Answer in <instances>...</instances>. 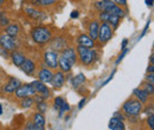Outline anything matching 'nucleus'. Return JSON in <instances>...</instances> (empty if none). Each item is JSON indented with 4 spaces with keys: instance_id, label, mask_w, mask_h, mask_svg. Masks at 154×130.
Instances as JSON below:
<instances>
[{
    "instance_id": "1",
    "label": "nucleus",
    "mask_w": 154,
    "mask_h": 130,
    "mask_svg": "<svg viewBox=\"0 0 154 130\" xmlns=\"http://www.w3.org/2000/svg\"><path fill=\"white\" fill-rule=\"evenodd\" d=\"M30 36H31V39L38 45L49 44L50 40L54 37L51 29L45 26V25H38V26L32 27V30L30 32Z\"/></svg>"
},
{
    "instance_id": "2",
    "label": "nucleus",
    "mask_w": 154,
    "mask_h": 130,
    "mask_svg": "<svg viewBox=\"0 0 154 130\" xmlns=\"http://www.w3.org/2000/svg\"><path fill=\"white\" fill-rule=\"evenodd\" d=\"M23 12L25 13V16L27 18H30L33 21H37V23H43L49 18V14L45 11H43L42 8H39L37 6L31 5L30 2L26 4L25 6H23Z\"/></svg>"
},
{
    "instance_id": "3",
    "label": "nucleus",
    "mask_w": 154,
    "mask_h": 130,
    "mask_svg": "<svg viewBox=\"0 0 154 130\" xmlns=\"http://www.w3.org/2000/svg\"><path fill=\"white\" fill-rule=\"evenodd\" d=\"M77 58L79 60V63L82 65L89 66L91 64H94V62L96 60L97 53L94 49H88V47H83L81 45H77L76 47Z\"/></svg>"
},
{
    "instance_id": "4",
    "label": "nucleus",
    "mask_w": 154,
    "mask_h": 130,
    "mask_svg": "<svg viewBox=\"0 0 154 130\" xmlns=\"http://www.w3.org/2000/svg\"><path fill=\"white\" fill-rule=\"evenodd\" d=\"M143 110V104L136 98L132 97L122 104V111L128 117H137Z\"/></svg>"
},
{
    "instance_id": "5",
    "label": "nucleus",
    "mask_w": 154,
    "mask_h": 130,
    "mask_svg": "<svg viewBox=\"0 0 154 130\" xmlns=\"http://www.w3.org/2000/svg\"><path fill=\"white\" fill-rule=\"evenodd\" d=\"M113 35H114L113 27L108 23H101L98 27V35H97L96 40L100 45H104L113 38Z\"/></svg>"
},
{
    "instance_id": "6",
    "label": "nucleus",
    "mask_w": 154,
    "mask_h": 130,
    "mask_svg": "<svg viewBox=\"0 0 154 130\" xmlns=\"http://www.w3.org/2000/svg\"><path fill=\"white\" fill-rule=\"evenodd\" d=\"M18 39L16 37H11L6 33H1L0 35V47L1 50L12 52L14 50H18Z\"/></svg>"
},
{
    "instance_id": "7",
    "label": "nucleus",
    "mask_w": 154,
    "mask_h": 130,
    "mask_svg": "<svg viewBox=\"0 0 154 130\" xmlns=\"http://www.w3.org/2000/svg\"><path fill=\"white\" fill-rule=\"evenodd\" d=\"M58 57L59 53L49 49L46 50L44 53H43V62H44V65L46 68H49L50 70H56L58 69Z\"/></svg>"
},
{
    "instance_id": "8",
    "label": "nucleus",
    "mask_w": 154,
    "mask_h": 130,
    "mask_svg": "<svg viewBox=\"0 0 154 130\" xmlns=\"http://www.w3.org/2000/svg\"><path fill=\"white\" fill-rule=\"evenodd\" d=\"M13 93L17 99H21V98H26V97H33L36 95V91L32 88L31 83H24V84L21 83Z\"/></svg>"
},
{
    "instance_id": "9",
    "label": "nucleus",
    "mask_w": 154,
    "mask_h": 130,
    "mask_svg": "<svg viewBox=\"0 0 154 130\" xmlns=\"http://www.w3.org/2000/svg\"><path fill=\"white\" fill-rule=\"evenodd\" d=\"M49 45H50L51 50H54V51L59 53L64 49H66L69 46V43H68V39L64 36H57V37H52V39L49 43Z\"/></svg>"
},
{
    "instance_id": "10",
    "label": "nucleus",
    "mask_w": 154,
    "mask_h": 130,
    "mask_svg": "<svg viewBox=\"0 0 154 130\" xmlns=\"http://www.w3.org/2000/svg\"><path fill=\"white\" fill-rule=\"evenodd\" d=\"M60 55L59 56L63 57L71 66L76 65L77 62H78V58H77V52H76V49L71 47V46H68L66 49H64L62 52H59Z\"/></svg>"
},
{
    "instance_id": "11",
    "label": "nucleus",
    "mask_w": 154,
    "mask_h": 130,
    "mask_svg": "<svg viewBox=\"0 0 154 130\" xmlns=\"http://www.w3.org/2000/svg\"><path fill=\"white\" fill-rule=\"evenodd\" d=\"M31 85H32V88L35 89L36 95L42 96L44 99H48V98L51 96L50 89L48 88V85H45V83H43V82H40V80L37 79V80L32 82V83H31Z\"/></svg>"
},
{
    "instance_id": "12",
    "label": "nucleus",
    "mask_w": 154,
    "mask_h": 130,
    "mask_svg": "<svg viewBox=\"0 0 154 130\" xmlns=\"http://www.w3.org/2000/svg\"><path fill=\"white\" fill-rule=\"evenodd\" d=\"M20 69H21V71L25 74H27L30 77H36V72H37L38 66H37V64L32 59L26 58L25 62L20 65Z\"/></svg>"
},
{
    "instance_id": "13",
    "label": "nucleus",
    "mask_w": 154,
    "mask_h": 130,
    "mask_svg": "<svg viewBox=\"0 0 154 130\" xmlns=\"http://www.w3.org/2000/svg\"><path fill=\"white\" fill-rule=\"evenodd\" d=\"M36 76H37V78H38V80L43 82V83H51L54 72H52V70H50L49 68H46V66L44 65V66L39 68V70H37Z\"/></svg>"
},
{
    "instance_id": "14",
    "label": "nucleus",
    "mask_w": 154,
    "mask_h": 130,
    "mask_svg": "<svg viewBox=\"0 0 154 130\" xmlns=\"http://www.w3.org/2000/svg\"><path fill=\"white\" fill-rule=\"evenodd\" d=\"M20 84H21V82H20L18 78H16V77H10V78L7 79V82L2 85V92L13 93L17 90V88L19 86Z\"/></svg>"
},
{
    "instance_id": "15",
    "label": "nucleus",
    "mask_w": 154,
    "mask_h": 130,
    "mask_svg": "<svg viewBox=\"0 0 154 130\" xmlns=\"http://www.w3.org/2000/svg\"><path fill=\"white\" fill-rule=\"evenodd\" d=\"M116 4H114L112 0H96L94 2V8L97 12H109Z\"/></svg>"
},
{
    "instance_id": "16",
    "label": "nucleus",
    "mask_w": 154,
    "mask_h": 130,
    "mask_svg": "<svg viewBox=\"0 0 154 130\" xmlns=\"http://www.w3.org/2000/svg\"><path fill=\"white\" fill-rule=\"evenodd\" d=\"M77 44L83 46V47H88V49H94L95 47V41L87 33H79L77 36Z\"/></svg>"
},
{
    "instance_id": "17",
    "label": "nucleus",
    "mask_w": 154,
    "mask_h": 130,
    "mask_svg": "<svg viewBox=\"0 0 154 130\" xmlns=\"http://www.w3.org/2000/svg\"><path fill=\"white\" fill-rule=\"evenodd\" d=\"M29 2L39 8H50V7L58 5L60 2V0H30Z\"/></svg>"
},
{
    "instance_id": "18",
    "label": "nucleus",
    "mask_w": 154,
    "mask_h": 130,
    "mask_svg": "<svg viewBox=\"0 0 154 130\" xmlns=\"http://www.w3.org/2000/svg\"><path fill=\"white\" fill-rule=\"evenodd\" d=\"M65 83V76H64V72H62L60 70L59 71H56L54 72V76H52V79H51V84L55 89H60Z\"/></svg>"
},
{
    "instance_id": "19",
    "label": "nucleus",
    "mask_w": 154,
    "mask_h": 130,
    "mask_svg": "<svg viewBox=\"0 0 154 130\" xmlns=\"http://www.w3.org/2000/svg\"><path fill=\"white\" fill-rule=\"evenodd\" d=\"M10 58H11V60H12V63H13L14 66L20 68V65L25 62L26 56H25L21 51H19V50H14V51H12V52L10 53Z\"/></svg>"
},
{
    "instance_id": "20",
    "label": "nucleus",
    "mask_w": 154,
    "mask_h": 130,
    "mask_svg": "<svg viewBox=\"0 0 154 130\" xmlns=\"http://www.w3.org/2000/svg\"><path fill=\"white\" fill-rule=\"evenodd\" d=\"M20 30H21V27H20L18 23H11L6 27H4V33H6L11 37H18L20 33Z\"/></svg>"
},
{
    "instance_id": "21",
    "label": "nucleus",
    "mask_w": 154,
    "mask_h": 130,
    "mask_svg": "<svg viewBox=\"0 0 154 130\" xmlns=\"http://www.w3.org/2000/svg\"><path fill=\"white\" fill-rule=\"evenodd\" d=\"M98 27H100V23L98 20H91L89 24H88V36L91 38L94 41H96L97 35H98Z\"/></svg>"
},
{
    "instance_id": "22",
    "label": "nucleus",
    "mask_w": 154,
    "mask_h": 130,
    "mask_svg": "<svg viewBox=\"0 0 154 130\" xmlns=\"http://www.w3.org/2000/svg\"><path fill=\"white\" fill-rule=\"evenodd\" d=\"M133 96H134V98H136L142 104H146L148 102V98H149V95L142 88H136V89H134L133 90Z\"/></svg>"
},
{
    "instance_id": "23",
    "label": "nucleus",
    "mask_w": 154,
    "mask_h": 130,
    "mask_svg": "<svg viewBox=\"0 0 154 130\" xmlns=\"http://www.w3.org/2000/svg\"><path fill=\"white\" fill-rule=\"evenodd\" d=\"M109 129L110 130H126V127H125V123H123V119L119 118L114 116L110 121H109Z\"/></svg>"
},
{
    "instance_id": "24",
    "label": "nucleus",
    "mask_w": 154,
    "mask_h": 130,
    "mask_svg": "<svg viewBox=\"0 0 154 130\" xmlns=\"http://www.w3.org/2000/svg\"><path fill=\"white\" fill-rule=\"evenodd\" d=\"M32 122H33L36 125H38V127L45 128V123H46L45 117H44V115H43V113H40L39 111L35 112V113L32 115Z\"/></svg>"
},
{
    "instance_id": "25",
    "label": "nucleus",
    "mask_w": 154,
    "mask_h": 130,
    "mask_svg": "<svg viewBox=\"0 0 154 130\" xmlns=\"http://www.w3.org/2000/svg\"><path fill=\"white\" fill-rule=\"evenodd\" d=\"M58 69L62 71V72H64V74H66V72H70L71 71V69H72V66L63 58V57H58Z\"/></svg>"
},
{
    "instance_id": "26",
    "label": "nucleus",
    "mask_w": 154,
    "mask_h": 130,
    "mask_svg": "<svg viewBox=\"0 0 154 130\" xmlns=\"http://www.w3.org/2000/svg\"><path fill=\"white\" fill-rule=\"evenodd\" d=\"M84 82H85V76L83 74H79L75 76L74 78H72V82H71V85H72V88L74 89H78V88H81V86H83V84H84Z\"/></svg>"
},
{
    "instance_id": "27",
    "label": "nucleus",
    "mask_w": 154,
    "mask_h": 130,
    "mask_svg": "<svg viewBox=\"0 0 154 130\" xmlns=\"http://www.w3.org/2000/svg\"><path fill=\"white\" fill-rule=\"evenodd\" d=\"M19 104L20 108H23V109H31L36 104V102H35L33 97H26V98H21L20 99Z\"/></svg>"
},
{
    "instance_id": "28",
    "label": "nucleus",
    "mask_w": 154,
    "mask_h": 130,
    "mask_svg": "<svg viewBox=\"0 0 154 130\" xmlns=\"http://www.w3.org/2000/svg\"><path fill=\"white\" fill-rule=\"evenodd\" d=\"M8 24H11V19L8 17L6 11H1L0 12V26L1 27H6Z\"/></svg>"
},
{
    "instance_id": "29",
    "label": "nucleus",
    "mask_w": 154,
    "mask_h": 130,
    "mask_svg": "<svg viewBox=\"0 0 154 130\" xmlns=\"http://www.w3.org/2000/svg\"><path fill=\"white\" fill-rule=\"evenodd\" d=\"M36 107H37V110L40 113H45L48 110V103H46V99H42L39 102H36Z\"/></svg>"
},
{
    "instance_id": "30",
    "label": "nucleus",
    "mask_w": 154,
    "mask_h": 130,
    "mask_svg": "<svg viewBox=\"0 0 154 130\" xmlns=\"http://www.w3.org/2000/svg\"><path fill=\"white\" fill-rule=\"evenodd\" d=\"M153 84H154V83H151V82H146V83H143V86H142V89H143L146 92L148 93L149 96H153V93H154Z\"/></svg>"
},
{
    "instance_id": "31",
    "label": "nucleus",
    "mask_w": 154,
    "mask_h": 130,
    "mask_svg": "<svg viewBox=\"0 0 154 130\" xmlns=\"http://www.w3.org/2000/svg\"><path fill=\"white\" fill-rule=\"evenodd\" d=\"M24 130H45V128L38 127V125H36L32 121H29V122L26 123V125H25Z\"/></svg>"
},
{
    "instance_id": "32",
    "label": "nucleus",
    "mask_w": 154,
    "mask_h": 130,
    "mask_svg": "<svg viewBox=\"0 0 154 130\" xmlns=\"http://www.w3.org/2000/svg\"><path fill=\"white\" fill-rule=\"evenodd\" d=\"M64 102H65V101H64L63 97H56V98L54 99V108H55L56 110H58V109L60 108V105H62Z\"/></svg>"
},
{
    "instance_id": "33",
    "label": "nucleus",
    "mask_w": 154,
    "mask_h": 130,
    "mask_svg": "<svg viewBox=\"0 0 154 130\" xmlns=\"http://www.w3.org/2000/svg\"><path fill=\"white\" fill-rule=\"evenodd\" d=\"M69 110H70V105H69V104H68L66 102H64V103H63V104L60 105V108L58 109V111H59V115H60V116H62L63 113L68 112Z\"/></svg>"
},
{
    "instance_id": "34",
    "label": "nucleus",
    "mask_w": 154,
    "mask_h": 130,
    "mask_svg": "<svg viewBox=\"0 0 154 130\" xmlns=\"http://www.w3.org/2000/svg\"><path fill=\"white\" fill-rule=\"evenodd\" d=\"M147 125L149 127L151 130L154 129V115L153 113H151V115L147 117Z\"/></svg>"
},
{
    "instance_id": "35",
    "label": "nucleus",
    "mask_w": 154,
    "mask_h": 130,
    "mask_svg": "<svg viewBox=\"0 0 154 130\" xmlns=\"http://www.w3.org/2000/svg\"><path fill=\"white\" fill-rule=\"evenodd\" d=\"M114 4L123 7V8H127V0H112Z\"/></svg>"
},
{
    "instance_id": "36",
    "label": "nucleus",
    "mask_w": 154,
    "mask_h": 130,
    "mask_svg": "<svg viewBox=\"0 0 154 130\" xmlns=\"http://www.w3.org/2000/svg\"><path fill=\"white\" fill-rule=\"evenodd\" d=\"M127 52H128V50H127V49H125V51L122 52V55H120V57L117 58V60H116V64H119V63H120V62L122 60V58H123V57L127 55Z\"/></svg>"
},
{
    "instance_id": "37",
    "label": "nucleus",
    "mask_w": 154,
    "mask_h": 130,
    "mask_svg": "<svg viewBox=\"0 0 154 130\" xmlns=\"http://www.w3.org/2000/svg\"><path fill=\"white\" fill-rule=\"evenodd\" d=\"M146 82L154 83V74H147V76H146Z\"/></svg>"
},
{
    "instance_id": "38",
    "label": "nucleus",
    "mask_w": 154,
    "mask_h": 130,
    "mask_svg": "<svg viewBox=\"0 0 154 130\" xmlns=\"http://www.w3.org/2000/svg\"><path fill=\"white\" fill-rule=\"evenodd\" d=\"M153 71H154V65L151 64V65L147 68V74H153Z\"/></svg>"
},
{
    "instance_id": "39",
    "label": "nucleus",
    "mask_w": 154,
    "mask_h": 130,
    "mask_svg": "<svg viewBox=\"0 0 154 130\" xmlns=\"http://www.w3.org/2000/svg\"><path fill=\"white\" fill-rule=\"evenodd\" d=\"M127 44H128V39H125V40L122 41V45H121V49H122V50H125V49L127 47Z\"/></svg>"
},
{
    "instance_id": "40",
    "label": "nucleus",
    "mask_w": 154,
    "mask_h": 130,
    "mask_svg": "<svg viewBox=\"0 0 154 130\" xmlns=\"http://www.w3.org/2000/svg\"><path fill=\"white\" fill-rule=\"evenodd\" d=\"M7 5V0H0V10L4 8Z\"/></svg>"
},
{
    "instance_id": "41",
    "label": "nucleus",
    "mask_w": 154,
    "mask_h": 130,
    "mask_svg": "<svg viewBox=\"0 0 154 130\" xmlns=\"http://www.w3.org/2000/svg\"><path fill=\"white\" fill-rule=\"evenodd\" d=\"M70 17H71V18H77V17H78V12H77V11H74V12H71V14H70Z\"/></svg>"
},
{
    "instance_id": "42",
    "label": "nucleus",
    "mask_w": 154,
    "mask_h": 130,
    "mask_svg": "<svg viewBox=\"0 0 154 130\" xmlns=\"http://www.w3.org/2000/svg\"><path fill=\"white\" fill-rule=\"evenodd\" d=\"M146 5L148 7H153V0H146Z\"/></svg>"
},
{
    "instance_id": "43",
    "label": "nucleus",
    "mask_w": 154,
    "mask_h": 130,
    "mask_svg": "<svg viewBox=\"0 0 154 130\" xmlns=\"http://www.w3.org/2000/svg\"><path fill=\"white\" fill-rule=\"evenodd\" d=\"M84 102H85V99H84V98H83V99H82V101L79 102V105H78V108H79V109H81V108L83 107V104H84Z\"/></svg>"
},
{
    "instance_id": "44",
    "label": "nucleus",
    "mask_w": 154,
    "mask_h": 130,
    "mask_svg": "<svg viewBox=\"0 0 154 130\" xmlns=\"http://www.w3.org/2000/svg\"><path fill=\"white\" fill-rule=\"evenodd\" d=\"M149 60H151V64H154V55L152 53L151 57H149Z\"/></svg>"
},
{
    "instance_id": "45",
    "label": "nucleus",
    "mask_w": 154,
    "mask_h": 130,
    "mask_svg": "<svg viewBox=\"0 0 154 130\" xmlns=\"http://www.w3.org/2000/svg\"><path fill=\"white\" fill-rule=\"evenodd\" d=\"M2 113V107H1V104H0V115Z\"/></svg>"
},
{
    "instance_id": "46",
    "label": "nucleus",
    "mask_w": 154,
    "mask_h": 130,
    "mask_svg": "<svg viewBox=\"0 0 154 130\" xmlns=\"http://www.w3.org/2000/svg\"><path fill=\"white\" fill-rule=\"evenodd\" d=\"M0 130H5V129H2V128H0Z\"/></svg>"
},
{
    "instance_id": "47",
    "label": "nucleus",
    "mask_w": 154,
    "mask_h": 130,
    "mask_svg": "<svg viewBox=\"0 0 154 130\" xmlns=\"http://www.w3.org/2000/svg\"><path fill=\"white\" fill-rule=\"evenodd\" d=\"M29 1H30V0H29Z\"/></svg>"
}]
</instances>
